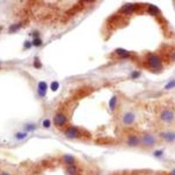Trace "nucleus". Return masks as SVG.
<instances>
[{"instance_id": "1", "label": "nucleus", "mask_w": 175, "mask_h": 175, "mask_svg": "<svg viewBox=\"0 0 175 175\" xmlns=\"http://www.w3.org/2000/svg\"><path fill=\"white\" fill-rule=\"evenodd\" d=\"M148 62H149L150 66L153 68H160L162 67V62L161 60L159 58L157 55L151 54L148 57Z\"/></svg>"}, {"instance_id": "2", "label": "nucleus", "mask_w": 175, "mask_h": 175, "mask_svg": "<svg viewBox=\"0 0 175 175\" xmlns=\"http://www.w3.org/2000/svg\"><path fill=\"white\" fill-rule=\"evenodd\" d=\"M161 119L164 122H166V123H171L174 120L175 118V115L174 113L171 111V110H164L160 115Z\"/></svg>"}, {"instance_id": "3", "label": "nucleus", "mask_w": 175, "mask_h": 175, "mask_svg": "<svg viewBox=\"0 0 175 175\" xmlns=\"http://www.w3.org/2000/svg\"><path fill=\"white\" fill-rule=\"evenodd\" d=\"M138 4H126L123 7L121 8V12L124 13V14H130V13L134 12L138 7Z\"/></svg>"}, {"instance_id": "4", "label": "nucleus", "mask_w": 175, "mask_h": 175, "mask_svg": "<svg viewBox=\"0 0 175 175\" xmlns=\"http://www.w3.org/2000/svg\"><path fill=\"white\" fill-rule=\"evenodd\" d=\"M141 142L145 146H152L155 144V142H156V139H155V138L152 135L146 134L142 138Z\"/></svg>"}, {"instance_id": "5", "label": "nucleus", "mask_w": 175, "mask_h": 175, "mask_svg": "<svg viewBox=\"0 0 175 175\" xmlns=\"http://www.w3.org/2000/svg\"><path fill=\"white\" fill-rule=\"evenodd\" d=\"M65 134L66 136L69 138H79L80 136L79 130L75 127H70L68 128V129H67V130L65 131Z\"/></svg>"}, {"instance_id": "6", "label": "nucleus", "mask_w": 175, "mask_h": 175, "mask_svg": "<svg viewBox=\"0 0 175 175\" xmlns=\"http://www.w3.org/2000/svg\"><path fill=\"white\" fill-rule=\"evenodd\" d=\"M54 123L57 126H62L67 123V117L63 114H58L54 117Z\"/></svg>"}, {"instance_id": "7", "label": "nucleus", "mask_w": 175, "mask_h": 175, "mask_svg": "<svg viewBox=\"0 0 175 175\" xmlns=\"http://www.w3.org/2000/svg\"><path fill=\"white\" fill-rule=\"evenodd\" d=\"M134 120H135V115L131 112L126 113L123 117V122L124 124H128V125L131 124L134 122Z\"/></svg>"}, {"instance_id": "8", "label": "nucleus", "mask_w": 175, "mask_h": 175, "mask_svg": "<svg viewBox=\"0 0 175 175\" xmlns=\"http://www.w3.org/2000/svg\"><path fill=\"white\" fill-rule=\"evenodd\" d=\"M46 90H47V85L44 81H40L38 84V92L40 96H45Z\"/></svg>"}, {"instance_id": "9", "label": "nucleus", "mask_w": 175, "mask_h": 175, "mask_svg": "<svg viewBox=\"0 0 175 175\" xmlns=\"http://www.w3.org/2000/svg\"><path fill=\"white\" fill-rule=\"evenodd\" d=\"M161 138L168 142H172L175 140V133L173 132H163L160 134Z\"/></svg>"}, {"instance_id": "10", "label": "nucleus", "mask_w": 175, "mask_h": 175, "mask_svg": "<svg viewBox=\"0 0 175 175\" xmlns=\"http://www.w3.org/2000/svg\"><path fill=\"white\" fill-rule=\"evenodd\" d=\"M115 53L118 55V56L122 57V58H127V57H130V53L126 51L125 49H123V48H117V49L115 51Z\"/></svg>"}, {"instance_id": "11", "label": "nucleus", "mask_w": 175, "mask_h": 175, "mask_svg": "<svg viewBox=\"0 0 175 175\" xmlns=\"http://www.w3.org/2000/svg\"><path fill=\"white\" fill-rule=\"evenodd\" d=\"M127 143L130 146H137L139 144V138L137 136H130L128 138Z\"/></svg>"}, {"instance_id": "12", "label": "nucleus", "mask_w": 175, "mask_h": 175, "mask_svg": "<svg viewBox=\"0 0 175 175\" xmlns=\"http://www.w3.org/2000/svg\"><path fill=\"white\" fill-rule=\"evenodd\" d=\"M64 162L69 165H74V158L72 156V155H65L63 157Z\"/></svg>"}, {"instance_id": "13", "label": "nucleus", "mask_w": 175, "mask_h": 175, "mask_svg": "<svg viewBox=\"0 0 175 175\" xmlns=\"http://www.w3.org/2000/svg\"><path fill=\"white\" fill-rule=\"evenodd\" d=\"M148 12L152 15H157L159 13V9L153 4H150L149 7H148Z\"/></svg>"}, {"instance_id": "14", "label": "nucleus", "mask_w": 175, "mask_h": 175, "mask_svg": "<svg viewBox=\"0 0 175 175\" xmlns=\"http://www.w3.org/2000/svg\"><path fill=\"white\" fill-rule=\"evenodd\" d=\"M67 172L69 175H77V173H78V170L74 165H69L67 168Z\"/></svg>"}, {"instance_id": "15", "label": "nucleus", "mask_w": 175, "mask_h": 175, "mask_svg": "<svg viewBox=\"0 0 175 175\" xmlns=\"http://www.w3.org/2000/svg\"><path fill=\"white\" fill-rule=\"evenodd\" d=\"M109 105H110V110H115L116 105V96H113L111 99L110 100V103H109Z\"/></svg>"}, {"instance_id": "16", "label": "nucleus", "mask_w": 175, "mask_h": 175, "mask_svg": "<svg viewBox=\"0 0 175 175\" xmlns=\"http://www.w3.org/2000/svg\"><path fill=\"white\" fill-rule=\"evenodd\" d=\"M175 87V80H172V81H170L166 85H165V89H170V88H172Z\"/></svg>"}, {"instance_id": "17", "label": "nucleus", "mask_w": 175, "mask_h": 175, "mask_svg": "<svg viewBox=\"0 0 175 175\" xmlns=\"http://www.w3.org/2000/svg\"><path fill=\"white\" fill-rule=\"evenodd\" d=\"M59 88V83L58 81H53L52 83H51V89L53 90V91H56L57 89Z\"/></svg>"}, {"instance_id": "18", "label": "nucleus", "mask_w": 175, "mask_h": 175, "mask_svg": "<svg viewBox=\"0 0 175 175\" xmlns=\"http://www.w3.org/2000/svg\"><path fill=\"white\" fill-rule=\"evenodd\" d=\"M32 44H34V46H41L42 40L39 39V38H34V41H32Z\"/></svg>"}, {"instance_id": "19", "label": "nucleus", "mask_w": 175, "mask_h": 175, "mask_svg": "<svg viewBox=\"0 0 175 175\" xmlns=\"http://www.w3.org/2000/svg\"><path fill=\"white\" fill-rule=\"evenodd\" d=\"M26 136H27V134L23 133V132H19V133L16 134V138L18 139H24V138H26Z\"/></svg>"}, {"instance_id": "20", "label": "nucleus", "mask_w": 175, "mask_h": 175, "mask_svg": "<svg viewBox=\"0 0 175 175\" xmlns=\"http://www.w3.org/2000/svg\"><path fill=\"white\" fill-rule=\"evenodd\" d=\"M19 28H20V25H19V24H18V25H12L10 27V31L11 32H16Z\"/></svg>"}, {"instance_id": "21", "label": "nucleus", "mask_w": 175, "mask_h": 175, "mask_svg": "<svg viewBox=\"0 0 175 175\" xmlns=\"http://www.w3.org/2000/svg\"><path fill=\"white\" fill-rule=\"evenodd\" d=\"M35 128H36V126L34 124H27L26 126V130H28V131H32V130H34Z\"/></svg>"}, {"instance_id": "22", "label": "nucleus", "mask_w": 175, "mask_h": 175, "mask_svg": "<svg viewBox=\"0 0 175 175\" xmlns=\"http://www.w3.org/2000/svg\"><path fill=\"white\" fill-rule=\"evenodd\" d=\"M51 125V122L50 120H48V119H46V120L43 121V126L45 128H49Z\"/></svg>"}, {"instance_id": "23", "label": "nucleus", "mask_w": 175, "mask_h": 175, "mask_svg": "<svg viewBox=\"0 0 175 175\" xmlns=\"http://www.w3.org/2000/svg\"><path fill=\"white\" fill-rule=\"evenodd\" d=\"M34 67L35 68H41V63L39 62V60L38 58H35V61H34Z\"/></svg>"}, {"instance_id": "24", "label": "nucleus", "mask_w": 175, "mask_h": 175, "mask_svg": "<svg viewBox=\"0 0 175 175\" xmlns=\"http://www.w3.org/2000/svg\"><path fill=\"white\" fill-rule=\"evenodd\" d=\"M140 76V73L139 72H133L131 74V77L132 78H138V77Z\"/></svg>"}, {"instance_id": "25", "label": "nucleus", "mask_w": 175, "mask_h": 175, "mask_svg": "<svg viewBox=\"0 0 175 175\" xmlns=\"http://www.w3.org/2000/svg\"><path fill=\"white\" fill-rule=\"evenodd\" d=\"M162 154H163L162 151H157V152H154V156H156V157H160Z\"/></svg>"}, {"instance_id": "26", "label": "nucleus", "mask_w": 175, "mask_h": 175, "mask_svg": "<svg viewBox=\"0 0 175 175\" xmlns=\"http://www.w3.org/2000/svg\"><path fill=\"white\" fill-rule=\"evenodd\" d=\"M31 46H32V43L29 41H26V43H25V46H26V48H29L31 47Z\"/></svg>"}, {"instance_id": "27", "label": "nucleus", "mask_w": 175, "mask_h": 175, "mask_svg": "<svg viewBox=\"0 0 175 175\" xmlns=\"http://www.w3.org/2000/svg\"><path fill=\"white\" fill-rule=\"evenodd\" d=\"M171 175H175V169L173 170V171H172V172H171Z\"/></svg>"}, {"instance_id": "28", "label": "nucleus", "mask_w": 175, "mask_h": 175, "mask_svg": "<svg viewBox=\"0 0 175 175\" xmlns=\"http://www.w3.org/2000/svg\"><path fill=\"white\" fill-rule=\"evenodd\" d=\"M172 57H173V60H174V61H175V53H174V54H173V56H172Z\"/></svg>"}, {"instance_id": "29", "label": "nucleus", "mask_w": 175, "mask_h": 175, "mask_svg": "<svg viewBox=\"0 0 175 175\" xmlns=\"http://www.w3.org/2000/svg\"><path fill=\"white\" fill-rule=\"evenodd\" d=\"M2 175H9V174H7V173H6V172H4V173L2 174Z\"/></svg>"}]
</instances>
